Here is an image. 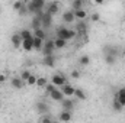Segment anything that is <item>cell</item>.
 Wrapping results in <instances>:
<instances>
[{"label":"cell","mask_w":125,"mask_h":123,"mask_svg":"<svg viewBox=\"0 0 125 123\" xmlns=\"http://www.w3.org/2000/svg\"><path fill=\"white\" fill-rule=\"evenodd\" d=\"M28 6V12L33 15H39L42 13V9L45 7V0H29L26 3Z\"/></svg>","instance_id":"obj_1"},{"label":"cell","mask_w":125,"mask_h":123,"mask_svg":"<svg viewBox=\"0 0 125 123\" xmlns=\"http://www.w3.org/2000/svg\"><path fill=\"white\" fill-rule=\"evenodd\" d=\"M76 36H77L76 29H68V28H64V26H60L57 29V38H62L65 41H71Z\"/></svg>","instance_id":"obj_2"},{"label":"cell","mask_w":125,"mask_h":123,"mask_svg":"<svg viewBox=\"0 0 125 123\" xmlns=\"http://www.w3.org/2000/svg\"><path fill=\"white\" fill-rule=\"evenodd\" d=\"M55 49H57V48H55L54 41H48V42H44V46H42V54H44V55H52Z\"/></svg>","instance_id":"obj_3"},{"label":"cell","mask_w":125,"mask_h":123,"mask_svg":"<svg viewBox=\"0 0 125 123\" xmlns=\"http://www.w3.org/2000/svg\"><path fill=\"white\" fill-rule=\"evenodd\" d=\"M51 83H52L55 87H61L62 84L67 83V80H65V77H64L62 74H54V75L51 77Z\"/></svg>","instance_id":"obj_4"},{"label":"cell","mask_w":125,"mask_h":123,"mask_svg":"<svg viewBox=\"0 0 125 123\" xmlns=\"http://www.w3.org/2000/svg\"><path fill=\"white\" fill-rule=\"evenodd\" d=\"M74 104H76V103H74V100H73L71 97H64L61 100V107L64 110H70V112H71V110L74 109Z\"/></svg>","instance_id":"obj_5"},{"label":"cell","mask_w":125,"mask_h":123,"mask_svg":"<svg viewBox=\"0 0 125 123\" xmlns=\"http://www.w3.org/2000/svg\"><path fill=\"white\" fill-rule=\"evenodd\" d=\"M10 41H12L13 48H16V49L22 48V42H23V39H22V36H21V33H19V32H18V33H13V35H12V38H10Z\"/></svg>","instance_id":"obj_6"},{"label":"cell","mask_w":125,"mask_h":123,"mask_svg":"<svg viewBox=\"0 0 125 123\" xmlns=\"http://www.w3.org/2000/svg\"><path fill=\"white\" fill-rule=\"evenodd\" d=\"M41 22H42V28H44V29H48V28L51 26V23H52V16H51L50 13H42Z\"/></svg>","instance_id":"obj_7"},{"label":"cell","mask_w":125,"mask_h":123,"mask_svg":"<svg viewBox=\"0 0 125 123\" xmlns=\"http://www.w3.org/2000/svg\"><path fill=\"white\" fill-rule=\"evenodd\" d=\"M35 109H36V112H38L39 114H45V113L50 112V106H48L45 101H38V103L35 104Z\"/></svg>","instance_id":"obj_8"},{"label":"cell","mask_w":125,"mask_h":123,"mask_svg":"<svg viewBox=\"0 0 125 123\" xmlns=\"http://www.w3.org/2000/svg\"><path fill=\"white\" fill-rule=\"evenodd\" d=\"M60 88H61V91L64 93V96H65V97H73V96H74V87H73V86H70V84H67V83H65V84H62Z\"/></svg>","instance_id":"obj_9"},{"label":"cell","mask_w":125,"mask_h":123,"mask_svg":"<svg viewBox=\"0 0 125 123\" xmlns=\"http://www.w3.org/2000/svg\"><path fill=\"white\" fill-rule=\"evenodd\" d=\"M22 49L26 51V52H29V51L33 49V36L28 38V39H23V42H22Z\"/></svg>","instance_id":"obj_10"},{"label":"cell","mask_w":125,"mask_h":123,"mask_svg":"<svg viewBox=\"0 0 125 123\" xmlns=\"http://www.w3.org/2000/svg\"><path fill=\"white\" fill-rule=\"evenodd\" d=\"M10 84H12V87H13V88H16V90H21V88L23 87L25 81H23L21 77H13V78L10 80Z\"/></svg>","instance_id":"obj_11"},{"label":"cell","mask_w":125,"mask_h":123,"mask_svg":"<svg viewBox=\"0 0 125 123\" xmlns=\"http://www.w3.org/2000/svg\"><path fill=\"white\" fill-rule=\"evenodd\" d=\"M76 32L80 33V35H83V36L87 33V25H86L84 20H79V23L76 25Z\"/></svg>","instance_id":"obj_12"},{"label":"cell","mask_w":125,"mask_h":123,"mask_svg":"<svg viewBox=\"0 0 125 123\" xmlns=\"http://www.w3.org/2000/svg\"><path fill=\"white\" fill-rule=\"evenodd\" d=\"M42 64H44L45 67H50V68H52V67L55 65V57H54V54H52V55H44Z\"/></svg>","instance_id":"obj_13"},{"label":"cell","mask_w":125,"mask_h":123,"mask_svg":"<svg viewBox=\"0 0 125 123\" xmlns=\"http://www.w3.org/2000/svg\"><path fill=\"white\" fill-rule=\"evenodd\" d=\"M62 20H64L65 23H71V22H74V20H76L74 12H73V10H67V12H64V13H62Z\"/></svg>","instance_id":"obj_14"},{"label":"cell","mask_w":125,"mask_h":123,"mask_svg":"<svg viewBox=\"0 0 125 123\" xmlns=\"http://www.w3.org/2000/svg\"><path fill=\"white\" fill-rule=\"evenodd\" d=\"M71 119H73V114H71L70 110H64L62 109V112L58 114V120H61V122H70Z\"/></svg>","instance_id":"obj_15"},{"label":"cell","mask_w":125,"mask_h":123,"mask_svg":"<svg viewBox=\"0 0 125 123\" xmlns=\"http://www.w3.org/2000/svg\"><path fill=\"white\" fill-rule=\"evenodd\" d=\"M50 97H51V100H55V101H61V100L64 98V97H65V96H64V93H62L61 90L55 88L54 91L50 93Z\"/></svg>","instance_id":"obj_16"},{"label":"cell","mask_w":125,"mask_h":123,"mask_svg":"<svg viewBox=\"0 0 125 123\" xmlns=\"http://www.w3.org/2000/svg\"><path fill=\"white\" fill-rule=\"evenodd\" d=\"M58 9H60V4H58V1H51L50 4H48V9H47V13H50L51 16H54L57 12H58Z\"/></svg>","instance_id":"obj_17"},{"label":"cell","mask_w":125,"mask_h":123,"mask_svg":"<svg viewBox=\"0 0 125 123\" xmlns=\"http://www.w3.org/2000/svg\"><path fill=\"white\" fill-rule=\"evenodd\" d=\"M42 46H44V39L38 38V36H33V49L35 51H42Z\"/></svg>","instance_id":"obj_18"},{"label":"cell","mask_w":125,"mask_h":123,"mask_svg":"<svg viewBox=\"0 0 125 123\" xmlns=\"http://www.w3.org/2000/svg\"><path fill=\"white\" fill-rule=\"evenodd\" d=\"M115 98L122 104L125 107V87H122V88H119L118 90V93H116V96H115Z\"/></svg>","instance_id":"obj_19"},{"label":"cell","mask_w":125,"mask_h":123,"mask_svg":"<svg viewBox=\"0 0 125 123\" xmlns=\"http://www.w3.org/2000/svg\"><path fill=\"white\" fill-rule=\"evenodd\" d=\"M73 12H74L76 19H79V20H84L87 18V13H86L84 9H77V10H73Z\"/></svg>","instance_id":"obj_20"},{"label":"cell","mask_w":125,"mask_h":123,"mask_svg":"<svg viewBox=\"0 0 125 123\" xmlns=\"http://www.w3.org/2000/svg\"><path fill=\"white\" fill-rule=\"evenodd\" d=\"M41 16H42V13H39V15H35V18L32 19V29H36V28H42Z\"/></svg>","instance_id":"obj_21"},{"label":"cell","mask_w":125,"mask_h":123,"mask_svg":"<svg viewBox=\"0 0 125 123\" xmlns=\"http://www.w3.org/2000/svg\"><path fill=\"white\" fill-rule=\"evenodd\" d=\"M105 54H111V55H118L119 54V48L118 46H114V45H108L105 46Z\"/></svg>","instance_id":"obj_22"},{"label":"cell","mask_w":125,"mask_h":123,"mask_svg":"<svg viewBox=\"0 0 125 123\" xmlns=\"http://www.w3.org/2000/svg\"><path fill=\"white\" fill-rule=\"evenodd\" d=\"M54 44H55V48H57V49H62V48L67 46L68 41H65V39H62V38H57V39L54 41Z\"/></svg>","instance_id":"obj_23"},{"label":"cell","mask_w":125,"mask_h":123,"mask_svg":"<svg viewBox=\"0 0 125 123\" xmlns=\"http://www.w3.org/2000/svg\"><path fill=\"white\" fill-rule=\"evenodd\" d=\"M103 58H105V62L108 65H115V62H116V57L115 55H111V54H105Z\"/></svg>","instance_id":"obj_24"},{"label":"cell","mask_w":125,"mask_h":123,"mask_svg":"<svg viewBox=\"0 0 125 123\" xmlns=\"http://www.w3.org/2000/svg\"><path fill=\"white\" fill-rule=\"evenodd\" d=\"M74 97L77 100H86V93L82 88H74Z\"/></svg>","instance_id":"obj_25"},{"label":"cell","mask_w":125,"mask_h":123,"mask_svg":"<svg viewBox=\"0 0 125 123\" xmlns=\"http://www.w3.org/2000/svg\"><path fill=\"white\" fill-rule=\"evenodd\" d=\"M79 64H80L82 67H87V65L90 64V57H89V55H86V54H84V55H82V57L79 58Z\"/></svg>","instance_id":"obj_26"},{"label":"cell","mask_w":125,"mask_h":123,"mask_svg":"<svg viewBox=\"0 0 125 123\" xmlns=\"http://www.w3.org/2000/svg\"><path fill=\"white\" fill-rule=\"evenodd\" d=\"M33 36H38V38H41V39H45V31H44V28H36V29H33Z\"/></svg>","instance_id":"obj_27"},{"label":"cell","mask_w":125,"mask_h":123,"mask_svg":"<svg viewBox=\"0 0 125 123\" xmlns=\"http://www.w3.org/2000/svg\"><path fill=\"white\" fill-rule=\"evenodd\" d=\"M47 84H48V81H47L45 77H38V78H36V84H35V86H38L39 88H44Z\"/></svg>","instance_id":"obj_28"},{"label":"cell","mask_w":125,"mask_h":123,"mask_svg":"<svg viewBox=\"0 0 125 123\" xmlns=\"http://www.w3.org/2000/svg\"><path fill=\"white\" fill-rule=\"evenodd\" d=\"M71 10H77V9H83V0H73L71 1Z\"/></svg>","instance_id":"obj_29"},{"label":"cell","mask_w":125,"mask_h":123,"mask_svg":"<svg viewBox=\"0 0 125 123\" xmlns=\"http://www.w3.org/2000/svg\"><path fill=\"white\" fill-rule=\"evenodd\" d=\"M23 6H25V3H23L22 0H16V1L12 4V7H13V10H15V12H19Z\"/></svg>","instance_id":"obj_30"},{"label":"cell","mask_w":125,"mask_h":123,"mask_svg":"<svg viewBox=\"0 0 125 123\" xmlns=\"http://www.w3.org/2000/svg\"><path fill=\"white\" fill-rule=\"evenodd\" d=\"M112 107H114V110H115V112H121V110L124 109V106H122L116 98H114V101H112Z\"/></svg>","instance_id":"obj_31"},{"label":"cell","mask_w":125,"mask_h":123,"mask_svg":"<svg viewBox=\"0 0 125 123\" xmlns=\"http://www.w3.org/2000/svg\"><path fill=\"white\" fill-rule=\"evenodd\" d=\"M19 33H21L22 39H28V38H31V36H33V33H32L31 31H28V29H22V31L19 32Z\"/></svg>","instance_id":"obj_32"},{"label":"cell","mask_w":125,"mask_h":123,"mask_svg":"<svg viewBox=\"0 0 125 123\" xmlns=\"http://www.w3.org/2000/svg\"><path fill=\"white\" fill-rule=\"evenodd\" d=\"M36 78H38V77H35V75H29V78H28V80H26V84H28V86H35V84H36Z\"/></svg>","instance_id":"obj_33"},{"label":"cell","mask_w":125,"mask_h":123,"mask_svg":"<svg viewBox=\"0 0 125 123\" xmlns=\"http://www.w3.org/2000/svg\"><path fill=\"white\" fill-rule=\"evenodd\" d=\"M52 120H54V117L50 116V114H47V113H45V116L39 117V122H52Z\"/></svg>","instance_id":"obj_34"},{"label":"cell","mask_w":125,"mask_h":123,"mask_svg":"<svg viewBox=\"0 0 125 123\" xmlns=\"http://www.w3.org/2000/svg\"><path fill=\"white\" fill-rule=\"evenodd\" d=\"M44 88H45V91H47V93H48V94H50V93H51V91H54V90H55L57 87H55V86H54V84L51 83V84H47V86H45Z\"/></svg>","instance_id":"obj_35"},{"label":"cell","mask_w":125,"mask_h":123,"mask_svg":"<svg viewBox=\"0 0 125 123\" xmlns=\"http://www.w3.org/2000/svg\"><path fill=\"white\" fill-rule=\"evenodd\" d=\"M29 75H31V72H29V71H28V70H25V71H23V72H22V74H21V78H22V80H23V81H25V83H26V80H28V78H29Z\"/></svg>","instance_id":"obj_36"},{"label":"cell","mask_w":125,"mask_h":123,"mask_svg":"<svg viewBox=\"0 0 125 123\" xmlns=\"http://www.w3.org/2000/svg\"><path fill=\"white\" fill-rule=\"evenodd\" d=\"M99 19H100V15H99V13H93V15L90 16V20H92V22H97Z\"/></svg>","instance_id":"obj_37"},{"label":"cell","mask_w":125,"mask_h":123,"mask_svg":"<svg viewBox=\"0 0 125 123\" xmlns=\"http://www.w3.org/2000/svg\"><path fill=\"white\" fill-rule=\"evenodd\" d=\"M70 75H71V77H73V78H80V72H79V71H77V70H73V71H71V74H70Z\"/></svg>","instance_id":"obj_38"},{"label":"cell","mask_w":125,"mask_h":123,"mask_svg":"<svg viewBox=\"0 0 125 123\" xmlns=\"http://www.w3.org/2000/svg\"><path fill=\"white\" fill-rule=\"evenodd\" d=\"M4 81H6V75H4V74H0V84L4 83Z\"/></svg>","instance_id":"obj_39"},{"label":"cell","mask_w":125,"mask_h":123,"mask_svg":"<svg viewBox=\"0 0 125 123\" xmlns=\"http://www.w3.org/2000/svg\"><path fill=\"white\" fill-rule=\"evenodd\" d=\"M92 1H93L94 4H102V3H103L105 0H92Z\"/></svg>","instance_id":"obj_40"},{"label":"cell","mask_w":125,"mask_h":123,"mask_svg":"<svg viewBox=\"0 0 125 123\" xmlns=\"http://www.w3.org/2000/svg\"><path fill=\"white\" fill-rule=\"evenodd\" d=\"M0 109H1V103H0Z\"/></svg>","instance_id":"obj_41"},{"label":"cell","mask_w":125,"mask_h":123,"mask_svg":"<svg viewBox=\"0 0 125 123\" xmlns=\"http://www.w3.org/2000/svg\"><path fill=\"white\" fill-rule=\"evenodd\" d=\"M124 55H125V49H124Z\"/></svg>","instance_id":"obj_42"},{"label":"cell","mask_w":125,"mask_h":123,"mask_svg":"<svg viewBox=\"0 0 125 123\" xmlns=\"http://www.w3.org/2000/svg\"><path fill=\"white\" fill-rule=\"evenodd\" d=\"M124 22H125V18H124Z\"/></svg>","instance_id":"obj_43"}]
</instances>
